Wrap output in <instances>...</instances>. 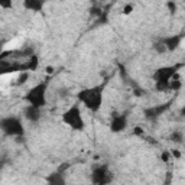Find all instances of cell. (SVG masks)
<instances>
[{
    "label": "cell",
    "mask_w": 185,
    "mask_h": 185,
    "mask_svg": "<svg viewBox=\"0 0 185 185\" xmlns=\"http://www.w3.org/2000/svg\"><path fill=\"white\" fill-rule=\"evenodd\" d=\"M182 46H184V48H185V41H184V42H182Z\"/></svg>",
    "instance_id": "6da1fadb"
}]
</instances>
